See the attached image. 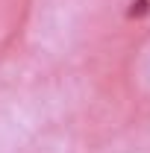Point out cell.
<instances>
[{
    "label": "cell",
    "instance_id": "6da1fadb",
    "mask_svg": "<svg viewBox=\"0 0 150 153\" xmlns=\"http://www.w3.org/2000/svg\"><path fill=\"white\" fill-rule=\"evenodd\" d=\"M147 12H150V0H132V6L127 9L130 18H141V15H147Z\"/></svg>",
    "mask_w": 150,
    "mask_h": 153
}]
</instances>
